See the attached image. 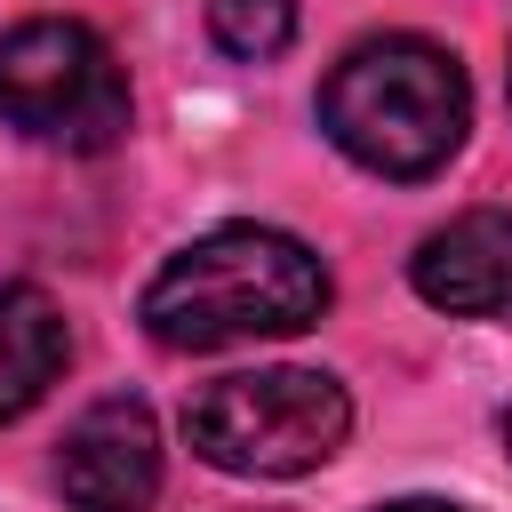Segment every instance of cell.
Wrapping results in <instances>:
<instances>
[{
    "mask_svg": "<svg viewBox=\"0 0 512 512\" xmlns=\"http://www.w3.org/2000/svg\"><path fill=\"white\" fill-rule=\"evenodd\" d=\"M328 312V264L272 224H216L184 240L152 280L136 320L168 352H224L248 336H296Z\"/></svg>",
    "mask_w": 512,
    "mask_h": 512,
    "instance_id": "6da1fadb",
    "label": "cell"
},
{
    "mask_svg": "<svg viewBox=\"0 0 512 512\" xmlns=\"http://www.w3.org/2000/svg\"><path fill=\"white\" fill-rule=\"evenodd\" d=\"M320 128L344 160H360L376 176H400V184L432 176V168H448V152L472 128L464 64L416 32L360 40L320 80Z\"/></svg>",
    "mask_w": 512,
    "mask_h": 512,
    "instance_id": "7a4b0ae2",
    "label": "cell"
},
{
    "mask_svg": "<svg viewBox=\"0 0 512 512\" xmlns=\"http://www.w3.org/2000/svg\"><path fill=\"white\" fill-rule=\"evenodd\" d=\"M352 432V400L328 368H240L184 400V440L240 480H296Z\"/></svg>",
    "mask_w": 512,
    "mask_h": 512,
    "instance_id": "3957f363",
    "label": "cell"
},
{
    "mask_svg": "<svg viewBox=\"0 0 512 512\" xmlns=\"http://www.w3.org/2000/svg\"><path fill=\"white\" fill-rule=\"evenodd\" d=\"M0 120L32 144L112 152L128 136V72L80 16H32L0 40Z\"/></svg>",
    "mask_w": 512,
    "mask_h": 512,
    "instance_id": "277c9868",
    "label": "cell"
},
{
    "mask_svg": "<svg viewBox=\"0 0 512 512\" xmlns=\"http://www.w3.org/2000/svg\"><path fill=\"white\" fill-rule=\"evenodd\" d=\"M56 488L72 512H144L160 496V424L144 400H96L56 448Z\"/></svg>",
    "mask_w": 512,
    "mask_h": 512,
    "instance_id": "5b68a950",
    "label": "cell"
},
{
    "mask_svg": "<svg viewBox=\"0 0 512 512\" xmlns=\"http://www.w3.org/2000/svg\"><path fill=\"white\" fill-rule=\"evenodd\" d=\"M408 280L432 312L456 320H512V216L504 208H472L456 224H440L416 256Z\"/></svg>",
    "mask_w": 512,
    "mask_h": 512,
    "instance_id": "8992f818",
    "label": "cell"
},
{
    "mask_svg": "<svg viewBox=\"0 0 512 512\" xmlns=\"http://www.w3.org/2000/svg\"><path fill=\"white\" fill-rule=\"evenodd\" d=\"M72 360V336H64V312L32 288V280H8L0 288V424L40 408L48 384L64 376Z\"/></svg>",
    "mask_w": 512,
    "mask_h": 512,
    "instance_id": "52a82bcc",
    "label": "cell"
},
{
    "mask_svg": "<svg viewBox=\"0 0 512 512\" xmlns=\"http://www.w3.org/2000/svg\"><path fill=\"white\" fill-rule=\"evenodd\" d=\"M208 40L240 64H264L296 40V0H208Z\"/></svg>",
    "mask_w": 512,
    "mask_h": 512,
    "instance_id": "ba28073f",
    "label": "cell"
},
{
    "mask_svg": "<svg viewBox=\"0 0 512 512\" xmlns=\"http://www.w3.org/2000/svg\"><path fill=\"white\" fill-rule=\"evenodd\" d=\"M384 512H456V504H440V496H400V504H384Z\"/></svg>",
    "mask_w": 512,
    "mask_h": 512,
    "instance_id": "9c48e42d",
    "label": "cell"
},
{
    "mask_svg": "<svg viewBox=\"0 0 512 512\" xmlns=\"http://www.w3.org/2000/svg\"><path fill=\"white\" fill-rule=\"evenodd\" d=\"M504 448H512V408H504Z\"/></svg>",
    "mask_w": 512,
    "mask_h": 512,
    "instance_id": "30bf717a",
    "label": "cell"
}]
</instances>
